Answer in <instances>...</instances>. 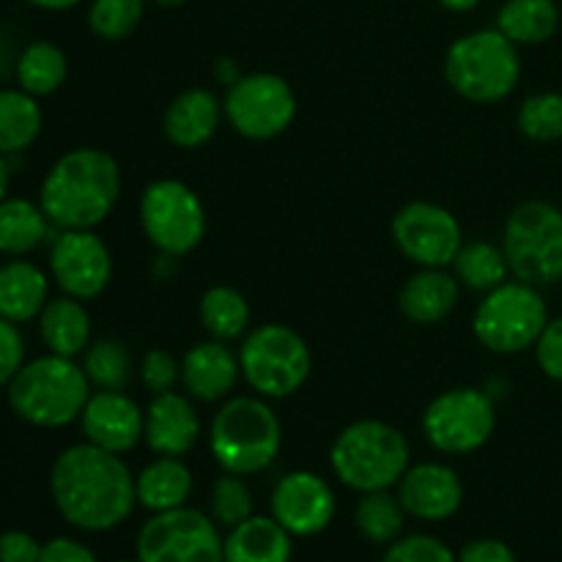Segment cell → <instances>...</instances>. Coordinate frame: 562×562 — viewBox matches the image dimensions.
<instances>
[{
    "instance_id": "cell-1",
    "label": "cell",
    "mask_w": 562,
    "mask_h": 562,
    "mask_svg": "<svg viewBox=\"0 0 562 562\" xmlns=\"http://www.w3.org/2000/svg\"><path fill=\"white\" fill-rule=\"evenodd\" d=\"M49 492L58 514L86 532L115 530L137 505L135 477L124 459L91 442L71 445L55 459Z\"/></svg>"
},
{
    "instance_id": "cell-2",
    "label": "cell",
    "mask_w": 562,
    "mask_h": 562,
    "mask_svg": "<svg viewBox=\"0 0 562 562\" xmlns=\"http://www.w3.org/2000/svg\"><path fill=\"white\" fill-rule=\"evenodd\" d=\"M121 195V168L102 148H71L47 170L38 206L60 231H93Z\"/></svg>"
},
{
    "instance_id": "cell-3",
    "label": "cell",
    "mask_w": 562,
    "mask_h": 562,
    "mask_svg": "<svg viewBox=\"0 0 562 562\" xmlns=\"http://www.w3.org/2000/svg\"><path fill=\"white\" fill-rule=\"evenodd\" d=\"M214 461L231 475H258L274 464L283 448V426L267 398L239 395L220 406L209 428Z\"/></svg>"
},
{
    "instance_id": "cell-4",
    "label": "cell",
    "mask_w": 562,
    "mask_h": 562,
    "mask_svg": "<svg viewBox=\"0 0 562 562\" xmlns=\"http://www.w3.org/2000/svg\"><path fill=\"white\" fill-rule=\"evenodd\" d=\"M88 398L91 382L71 357L47 355L25 362L9 384L11 412L36 428L69 426L82 415Z\"/></svg>"
},
{
    "instance_id": "cell-5",
    "label": "cell",
    "mask_w": 562,
    "mask_h": 562,
    "mask_svg": "<svg viewBox=\"0 0 562 562\" xmlns=\"http://www.w3.org/2000/svg\"><path fill=\"white\" fill-rule=\"evenodd\" d=\"M338 481L355 492L393 488L409 470V442L384 420H357L338 434L329 450Z\"/></svg>"
},
{
    "instance_id": "cell-6",
    "label": "cell",
    "mask_w": 562,
    "mask_h": 562,
    "mask_svg": "<svg viewBox=\"0 0 562 562\" xmlns=\"http://www.w3.org/2000/svg\"><path fill=\"white\" fill-rule=\"evenodd\" d=\"M445 77L467 102H503L519 86V47L497 27L467 33L450 44L445 55Z\"/></svg>"
},
{
    "instance_id": "cell-7",
    "label": "cell",
    "mask_w": 562,
    "mask_h": 562,
    "mask_svg": "<svg viewBox=\"0 0 562 562\" xmlns=\"http://www.w3.org/2000/svg\"><path fill=\"white\" fill-rule=\"evenodd\" d=\"M503 252L521 283H562V209L547 201L519 203L505 220Z\"/></svg>"
},
{
    "instance_id": "cell-8",
    "label": "cell",
    "mask_w": 562,
    "mask_h": 562,
    "mask_svg": "<svg viewBox=\"0 0 562 562\" xmlns=\"http://www.w3.org/2000/svg\"><path fill=\"white\" fill-rule=\"evenodd\" d=\"M549 324V307L541 289L514 280L483 296L472 318V333L494 355H521L536 349Z\"/></svg>"
},
{
    "instance_id": "cell-9",
    "label": "cell",
    "mask_w": 562,
    "mask_h": 562,
    "mask_svg": "<svg viewBox=\"0 0 562 562\" xmlns=\"http://www.w3.org/2000/svg\"><path fill=\"white\" fill-rule=\"evenodd\" d=\"M245 382L261 398H289L305 387L313 371L311 346L285 324H261L239 349Z\"/></svg>"
},
{
    "instance_id": "cell-10",
    "label": "cell",
    "mask_w": 562,
    "mask_h": 562,
    "mask_svg": "<svg viewBox=\"0 0 562 562\" xmlns=\"http://www.w3.org/2000/svg\"><path fill=\"white\" fill-rule=\"evenodd\" d=\"M140 225L165 258H181L206 236V209L184 181L157 179L140 195Z\"/></svg>"
},
{
    "instance_id": "cell-11",
    "label": "cell",
    "mask_w": 562,
    "mask_h": 562,
    "mask_svg": "<svg viewBox=\"0 0 562 562\" xmlns=\"http://www.w3.org/2000/svg\"><path fill=\"white\" fill-rule=\"evenodd\" d=\"M494 428V401L477 387L445 390L423 412V434L428 445L445 456L475 453L492 439Z\"/></svg>"
},
{
    "instance_id": "cell-12",
    "label": "cell",
    "mask_w": 562,
    "mask_h": 562,
    "mask_svg": "<svg viewBox=\"0 0 562 562\" xmlns=\"http://www.w3.org/2000/svg\"><path fill=\"white\" fill-rule=\"evenodd\" d=\"M223 113L247 140H272L294 124L296 93L285 77L252 71L231 82L223 99Z\"/></svg>"
},
{
    "instance_id": "cell-13",
    "label": "cell",
    "mask_w": 562,
    "mask_h": 562,
    "mask_svg": "<svg viewBox=\"0 0 562 562\" xmlns=\"http://www.w3.org/2000/svg\"><path fill=\"white\" fill-rule=\"evenodd\" d=\"M140 562H225V541L212 516L192 508L154 514L137 536Z\"/></svg>"
},
{
    "instance_id": "cell-14",
    "label": "cell",
    "mask_w": 562,
    "mask_h": 562,
    "mask_svg": "<svg viewBox=\"0 0 562 562\" xmlns=\"http://www.w3.org/2000/svg\"><path fill=\"white\" fill-rule=\"evenodd\" d=\"M395 247L406 261L428 269H445L453 263L464 245L461 223L453 212L439 203L412 201L393 217L390 225Z\"/></svg>"
},
{
    "instance_id": "cell-15",
    "label": "cell",
    "mask_w": 562,
    "mask_h": 562,
    "mask_svg": "<svg viewBox=\"0 0 562 562\" xmlns=\"http://www.w3.org/2000/svg\"><path fill=\"white\" fill-rule=\"evenodd\" d=\"M49 272L66 296L97 300L113 278V256L93 231H64L49 252Z\"/></svg>"
},
{
    "instance_id": "cell-16",
    "label": "cell",
    "mask_w": 562,
    "mask_h": 562,
    "mask_svg": "<svg viewBox=\"0 0 562 562\" xmlns=\"http://www.w3.org/2000/svg\"><path fill=\"white\" fill-rule=\"evenodd\" d=\"M272 516L291 536L311 538L335 519V492L322 475L307 470L289 472L272 492Z\"/></svg>"
},
{
    "instance_id": "cell-17",
    "label": "cell",
    "mask_w": 562,
    "mask_h": 562,
    "mask_svg": "<svg viewBox=\"0 0 562 562\" xmlns=\"http://www.w3.org/2000/svg\"><path fill=\"white\" fill-rule=\"evenodd\" d=\"M80 423L88 442L115 456L135 450L140 445L143 434H146V412L119 390L91 393L80 415Z\"/></svg>"
},
{
    "instance_id": "cell-18",
    "label": "cell",
    "mask_w": 562,
    "mask_h": 562,
    "mask_svg": "<svg viewBox=\"0 0 562 562\" xmlns=\"http://www.w3.org/2000/svg\"><path fill=\"white\" fill-rule=\"evenodd\" d=\"M398 499L415 519L445 521L459 514L464 503V483L453 467L426 461L404 472L398 481Z\"/></svg>"
},
{
    "instance_id": "cell-19",
    "label": "cell",
    "mask_w": 562,
    "mask_h": 562,
    "mask_svg": "<svg viewBox=\"0 0 562 562\" xmlns=\"http://www.w3.org/2000/svg\"><path fill=\"white\" fill-rule=\"evenodd\" d=\"M239 355L223 340H203L192 346L181 360V384L190 398L214 404L228 398L239 382Z\"/></svg>"
},
{
    "instance_id": "cell-20",
    "label": "cell",
    "mask_w": 562,
    "mask_h": 562,
    "mask_svg": "<svg viewBox=\"0 0 562 562\" xmlns=\"http://www.w3.org/2000/svg\"><path fill=\"white\" fill-rule=\"evenodd\" d=\"M201 437V417L187 395L162 393L151 395V404L146 406V439L148 448L157 456H181L190 453Z\"/></svg>"
},
{
    "instance_id": "cell-21",
    "label": "cell",
    "mask_w": 562,
    "mask_h": 562,
    "mask_svg": "<svg viewBox=\"0 0 562 562\" xmlns=\"http://www.w3.org/2000/svg\"><path fill=\"white\" fill-rule=\"evenodd\" d=\"M223 102L209 88H190L168 104L162 132L176 148H201L217 135Z\"/></svg>"
},
{
    "instance_id": "cell-22",
    "label": "cell",
    "mask_w": 562,
    "mask_h": 562,
    "mask_svg": "<svg viewBox=\"0 0 562 562\" xmlns=\"http://www.w3.org/2000/svg\"><path fill=\"white\" fill-rule=\"evenodd\" d=\"M461 283L456 274L445 269L420 267V272L412 274L398 294V307L406 322L412 324H439L456 311L459 305Z\"/></svg>"
},
{
    "instance_id": "cell-23",
    "label": "cell",
    "mask_w": 562,
    "mask_h": 562,
    "mask_svg": "<svg viewBox=\"0 0 562 562\" xmlns=\"http://www.w3.org/2000/svg\"><path fill=\"white\" fill-rule=\"evenodd\" d=\"M291 532L274 516H250L231 527L225 538V562H291Z\"/></svg>"
},
{
    "instance_id": "cell-24",
    "label": "cell",
    "mask_w": 562,
    "mask_h": 562,
    "mask_svg": "<svg viewBox=\"0 0 562 562\" xmlns=\"http://www.w3.org/2000/svg\"><path fill=\"white\" fill-rule=\"evenodd\" d=\"M49 296V280L36 263L5 261L0 267V318H9L14 324H25L31 318L42 316Z\"/></svg>"
},
{
    "instance_id": "cell-25",
    "label": "cell",
    "mask_w": 562,
    "mask_h": 562,
    "mask_svg": "<svg viewBox=\"0 0 562 562\" xmlns=\"http://www.w3.org/2000/svg\"><path fill=\"white\" fill-rule=\"evenodd\" d=\"M38 333H42L49 355L75 360L77 355H86V349L91 346V316L80 300L58 296L44 305L42 316H38Z\"/></svg>"
},
{
    "instance_id": "cell-26",
    "label": "cell",
    "mask_w": 562,
    "mask_h": 562,
    "mask_svg": "<svg viewBox=\"0 0 562 562\" xmlns=\"http://www.w3.org/2000/svg\"><path fill=\"white\" fill-rule=\"evenodd\" d=\"M137 503L154 514L184 508L192 494V472L176 456H159L135 477Z\"/></svg>"
},
{
    "instance_id": "cell-27",
    "label": "cell",
    "mask_w": 562,
    "mask_h": 562,
    "mask_svg": "<svg viewBox=\"0 0 562 562\" xmlns=\"http://www.w3.org/2000/svg\"><path fill=\"white\" fill-rule=\"evenodd\" d=\"M560 27V9L554 0H505L497 11V31L516 47L547 44Z\"/></svg>"
},
{
    "instance_id": "cell-28",
    "label": "cell",
    "mask_w": 562,
    "mask_h": 562,
    "mask_svg": "<svg viewBox=\"0 0 562 562\" xmlns=\"http://www.w3.org/2000/svg\"><path fill=\"white\" fill-rule=\"evenodd\" d=\"M44 115L36 97L22 88H3L0 91V154L14 157L31 148L42 135Z\"/></svg>"
},
{
    "instance_id": "cell-29",
    "label": "cell",
    "mask_w": 562,
    "mask_h": 562,
    "mask_svg": "<svg viewBox=\"0 0 562 562\" xmlns=\"http://www.w3.org/2000/svg\"><path fill=\"white\" fill-rule=\"evenodd\" d=\"M49 220L42 206L25 198H3L0 201V252L3 256H27L47 239Z\"/></svg>"
},
{
    "instance_id": "cell-30",
    "label": "cell",
    "mask_w": 562,
    "mask_h": 562,
    "mask_svg": "<svg viewBox=\"0 0 562 562\" xmlns=\"http://www.w3.org/2000/svg\"><path fill=\"white\" fill-rule=\"evenodd\" d=\"M69 75L66 53L53 42H31L16 58V82L31 97H49Z\"/></svg>"
},
{
    "instance_id": "cell-31",
    "label": "cell",
    "mask_w": 562,
    "mask_h": 562,
    "mask_svg": "<svg viewBox=\"0 0 562 562\" xmlns=\"http://www.w3.org/2000/svg\"><path fill=\"white\" fill-rule=\"evenodd\" d=\"M198 316H201L203 329L223 344L239 340L250 327V305L234 285H212L201 296Z\"/></svg>"
},
{
    "instance_id": "cell-32",
    "label": "cell",
    "mask_w": 562,
    "mask_h": 562,
    "mask_svg": "<svg viewBox=\"0 0 562 562\" xmlns=\"http://www.w3.org/2000/svg\"><path fill=\"white\" fill-rule=\"evenodd\" d=\"M450 267H453L456 280L461 285H467L470 291H477V294H488L497 285H503L510 274L503 247L492 245V241H470V245H461L459 256L453 258Z\"/></svg>"
},
{
    "instance_id": "cell-33",
    "label": "cell",
    "mask_w": 562,
    "mask_h": 562,
    "mask_svg": "<svg viewBox=\"0 0 562 562\" xmlns=\"http://www.w3.org/2000/svg\"><path fill=\"white\" fill-rule=\"evenodd\" d=\"M406 516L409 514L404 510L401 499L390 494V488L362 494L355 510V521L360 536L366 538V541L379 543V547H390L393 541H398L401 532H404Z\"/></svg>"
},
{
    "instance_id": "cell-34",
    "label": "cell",
    "mask_w": 562,
    "mask_h": 562,
    "mask_svg": "<svg viewBox=\"0 0 562 562\" xmlns=\"http://www.w3.org/2000/svg\"><path fill=\"white\" fill-rule=\"evenodd\" d=\"M88 382L99 390H119L124 393L126 384L132 382V355L124 340L119 338H99L86 349L82 360Z\"/></svg>"
},
{
    "instance_id": "cell-35",
    "label": "cell",
    "mask_w": 562,
    "mask_h": 562,
    "mask_svg": "<svg viewBox=\"0 0 562 562\" xmlns=\"http://www.w3.org/2000/svg\"><path fill=\"white\" fill-rule=\"evenodd\" d=\"M516 126L536 143L562 140V93L541 91L527 97L516 113Z\"/></svg>"
},
{
    "instance_id": "cell-36",
    "label": "cell",
    "mask_w": 562,
    "mask_h": 562,
    "mask_svg": "<svg viewBox=\"0 0 562 562\" xmlns=\"http://www.w3.org/2000/svg\"><path fill=\"white\" fill-rule=\"evenodd\" d=\"M146 0H93L88 9V27L104 42H121L140 25Z\"/></svg>"
},
{
    "instance_id": "cell-37",
    "label": "cell",
    "mask_w": 562,
    "mask_h": 562,
    "mask_svg": "<svg viewBox=\"0 0 562 562\" xmlns=\"http://www.w3.org/2000/svg\"><path fill=\"white\" fill-rule=\"evenodd\" d=\"M252 492L241 475H231L225 472L223 477L212 483V494H209V510L212 519L223 527H236L247 521L252 514Z\"/></svg>"
},
{
    "instance_id": "cell-38",
    "label": "cell",
    "mask_w": 562,
    "mask_h": 562,
    "mask_svg": "<svg viewBox=\"0 0 562 562\" xmlns=\"http://www.w3.org/2000/svg\"><path fill=\"white\" fill-rule=\"evenodd\" d=\"M382 562H459L453 549L434 536H401L384 552Z\"/></svg>"
},
{
    "instance_id": "cell-39",
    "label": "cell",
    "mask_w": 562,
    "mask_h": 562,
    "mask_svg": "<svg viewBox=\"0 0 562 562\" xmlns=\"http://www.w3.org/2000/svg\"><path fill=\"white\" fill-rule=\"evenodd\" d=\"M140 379L143 387L151 395L170 393L176 387V382H181V362L165 349L146 351L140 362Z\"/></svg>"
},
{
    "instance_id": "cell-40",
    "label": "cell",
    "mask_w": 562,
    "mask_h": 562,
    "mask_svg": "<svg viewBox=\"0 0 562 562\" xmlns=\"http://www.w3.org/2000/svg\"><path fill=\"white\" fill-rule=\"evenodd\" d=\"M25 366V340L14 322L0 318V387H9L11 379Z\"/></svg>"
},
{
    "instance_id": "cell-41",
    "label": "cell",
    "mask_w": 562,
    "mask_h": 562,
    "mask_svg": "<svg viewBox=\"0 0 562 562\" xmlns=\"http://www.w3.org/2000/svg\"><path fill=\"white\" fill-rule=\"evenodd\" d=\"M538 368L547 373L552 382L562 384V316L549 318L547 329L541 333L536 344Z\"/></svg>"
},
{
    "instance_id": "cell-42",
    "label": "cell",
    "mask_w": 562,
    "mask_h": 562,
    "mask_svg": "<svg viewBox=\"0 0 562 562\" xmlns=\"http://www.w3.org/2000/svg\"><path fill=\"white\" fill-rule=\"evenodd\" d=\"M42 543L22 530H9L0 536V562H38Z\"/></svg>"
},
{
    "instance_id": "cell-43",
    "label": "cell",
    "mask_w": 562,
    "mask_h": 562,
    "mask_svg": "<svg viewBox=\"0 0 562 562\" xmlns=\"http://www.w3.org/2000/svg\"><path fill=\"white\" fill-rule=\"evenodd\" d=\"M459 562H519L514 549L508 543L497 541V538H477V541L467 543L461 549Z\"/></svg>"
},
{
    "instance_id": "cell-44",
    "label": "cell",
    "mask_w": 562,
    "mask_h": 562,
    "mask_svg": "<svg viewBox=\"0 0 562 562\" xmlns=\"http://www.w3.org/2000/svg\"><path fill=\"white\" fill-rule=\"evenodd\" d=\"M38 562H99L97 554L86 547V543L75 541V538H53L42 547V558Z\"/></svg>"
},
{
    "instance_id": "cell-45",
    "label": "cell",
    "mask_w": 562,
    "mask_h": 562,
    "mask_svg": "<svg viewBox=\"0 0 562 562\" xmlns=\"http://www.w3.org/2000/svg\"><path fill=\"white\" fill-rule=\"evenodd\" d=\"M25 3L36 5V9H44V11H66V9H75L80 0H25Z\"/></svg>"
},
{
    "instance_id": "cell-46",
    "label": "cell",
    "mask_w": 562,
    "mask_h": 562,
    "mask_svg": "<svg viewBox=\"0 0 562 562\" xmlns=\"http://www.w3.org/2000/svg\"><path fill=\"white\" fill-rule=\"evenodd\" d=\"M439 3H442L448 11H453V14H467V11L475 9L481 0H439Z\"/></svg>"
},
{
    "instance_id": "cell-47",
    "label": "cell",
    "mask_w": 562,
    "mask_h": 562,
    "mask_svg": "<svg viewBox=\"0 0 562 562\" xmlns=\"http://www.w3.org/2000/svg\"><path fill=\"white\" fill-rule=\"evenodd\" d=\"M9 179H11L9 162H5V157L0 154V201H3L5 192H9Z\"/></svg>"
},
{
    "instance_id": "cell-48",
    "label": "cell",
    "mask_w": 562,
    "mask_h": 562,
    "mask_svg": "<svg viewBox=\"0 0 562 562\" xmlns=\"http://www.w3.org/2000/svg\"><path fill=\"white\" fill-rule=\"evenodd\" d=\"M157 5H162V9H176V5H181L184 0H154Z\"/></svg>"
},
{
    "instance_id": "cell-49",
    "label": "cell",
    "mask_w": 562,
    "mask_h": 562,
    "mask_svg": "<svg viewBox=\"0 0 562 562\" xmlns=\"http://www.w3.org/2000/svg\"><path fill=\"white\" fill-rule=\"evenodd\" d=\"M119 562H132V560H119ZM137 562H140V560H137Z\"/></svg>"
}]
</instances>
